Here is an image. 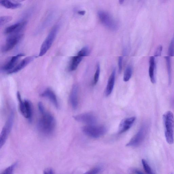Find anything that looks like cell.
Instances as JSON below:
<instances>
[{
  "instance_id": "1f68e13d",
  "label": "cell",
  "mask_w": 174,
  "mask_h": 174,
  "mask_svg": "<svg viewBox=\"0 0 174 174\" xmlns=\"http://www.w3.org/2000/svg\"><path fill=\"white\" fill-rule=\"evenodd\" d=\"M163 47L162 46H160L157 50L155 54V57L160 56L161 55Z\"/></svg>"
},
{
  "instance_id": "836d02e7",
  "label": "cell",
  "mask_w": 174,
  "mask_h": 174,
  "mask_svg": "<svg viewBox=\"0 0 174 174\" xmlns=\"http://www.w3.org/2000/svg\"><path fill=\"white\" fill-rule=\"evenodd\" d=\"M85 13L86 12L85 11H81L78 12V13L79 15H85Z\"/></svg>"
},
{
  "instance_id": "7c38bea8",
  "label": "cell",
  "mask_w": 174,
  "mask_h": 174,
  "mask_svg": "<svg viewBox=\"0 0 174 174\" xmlns=\"http://www.w3.org/2000/svg\"><path fill=\"white\" fill-rule=\"evenodd\" d=\"M40 96L41 97L46 98L56 108H59V105L57 96L51 89L49 88L46 89L41 94Z\"/></svg>"
},
{
  "instance_id": "9c48e42d",
  "label": "cell",
  "mask_w": 174,
  "mask_h": 174,
  "mask_svg": "<svg viewBox=\"0 0 174 174\" xmlns=\"http://www.w3.org/2000/svg\"><path fill=\"white\" fill-rule=\"evenodd\" d=\"M23 36V35L19 33L10 36L7 38L5 44L2 48V51L3 53H6L12 49L20 41Z\"/></svg>"
},
{
  "instance_id": "5bb4252c",
  "label": "cell",
  "mask_w": 174,
  "mask_h": 174,
  "mask_svg": "<svg viewBox=\"0 0 174 174\" xmlns=\"http://www.w3.org/2000/svg\"><path fill=\"white\" fill-rule=\"evenodd\" d=\"M78 86L76 85H73L70 95L69 100L72 107L74 110L77 108L78 105Z\"/></svg>"
},
{
  "instance_id": "603a6c76",
  "label": "cell",
  "mask_w": 174,
  "mask_h": 174,
  "mask_svg": "<svg viewBox=\"0 0 174 174\" xmlns=\"http://www.w3.org/2000/svg\"><path fill=\"white\" fill-rule=\"evenodd\" d=\"M90 53V50L89 48L85 46L77 54L78 56L84 57L87 56Z\"/></svg>"
},
{
  "instance_id": "ac0fdd59",
  "label": "cell",
  "mask_w": 174,
  "mask_h": 174,
  "mask_svg": "<svg viewBox=\"0 0 174 174\" xmlns=\"http://www.w3.org/2000/svg\"><path fill=\"white\" fill-rule=\"evenodd\" d=\"M155 57H151L149 60V75L151 82L155 83Z\"/></svg>"
},
{
  "instance_id": "d6986e66",
  "label": "cell",
  "mask_w": 174,
  "mask_h": 174,
  "mask_svg": "<svg viewBox=\"0 0 174 174\" xmlns=\"http://www.w3.org/2000/svg\"><path fill=\"white\" fill-rule=\"evenodd\" d=\"M0 4L3 6L9 9H15L21 7V3H14L13 1L7 0L0 1Z\"/></svg>"
},
{
  "instance_id": "4fadbf2b",
  "label": "cell",
  "mask_w": 174,
  "mask_h": 174,
  "mask_svg": "<svg viewBox=\"0 0 174 174\" xmlns=\"http://www.w3.org/2000/svg\"><path fill=\"white\" fill-rule=\"evenodd\" d=\"M136 119L135 117H132L123 119L119 126V133L121 134L127 131L133 125Z\"/></svg>"
},
{
  "instance_id": "e0dca14e",
  "label": "cell",
  "mask_w": 174,
  "mask_h": 174,
  "mask_svg": "<svg viewBox=\"0 0 174 174\" xmlns=\"http://www.w3.org/2000/svg\"><path fill=\"white\" fill-rule=\"evenodd\" d=\"M116 70L114 69L110 76L109 78L105 90V95L107 96L111 94L114 86L115 80Z\"/></svg>"
},
{
  "instance_id": "cb8c5ba5",
  "label": "cell",
  "mask_w": 174,
  "mask_h": 174,
  "mask_svg": "<svg viewBox=\"0 0 174 174\" xmlns=\"http://www.w3.org/2000/svg\"><path fill=\"white\" fill-rule=\"evenodd\" d=\"M142 163L144 169L146 173L147 174H155L153 173L150 167L145 159L142 160Z\"/></svg>"
},
{
  "instance_id": "8992f818",
  "label": "cell",
  "mask_w": 174,
  "mask_h": 174,
  "mask_svg": "<svg viewBox=\"0 0 174 174\" xmlns=\"http://www.w3.org/2000/svg\"><path fill=\"white\" fill-rule=\"evenodd\" d=\"M17 96L19 103V109L20 112L24 117L31 121L33 116V111L31 104L27 100L23 101L20 93L18 92Z\"/></svg>"
},
{
  "instance_id": "484cf974",
  "label": "cell",
  "mask_w": 174,
  "mask_h": 174,
  "mask_svg": "<svg viewBox=\"0 0 174 174\" xmlns=\"http://www.w3.org/2000/svg\"><path fill=\"white\" fill-rule=\"evenodd\" d=\"M100 71H101V68L99 64L97 65V69L94 77L93 80V85H96L98 81L99 80V77L100 76Z\"/></svg>"
},
{
  "instance_id": "4dcf8cb0",
  "label": "cell",
  "mask_w": 174,
  "mask_h": 174,
  "mask_svg": "<svg viewBox=\"0 0 174 174\" xmlns=\"http://www.w3.org/2000/svg\"><path fill=\"white\" fill-rule=\"evenodd\" d=\"M123 57H120L118 61V65H119V71L121 73L123 69Z\"/></svg>"
},
{
  "instance_id": "f546056e",
  "label": "cell",
  "mask_w": 174,
  "mask_h": 174,
  "mask_svg": "<svg viewBox=\"0 0 174 174\" xmlns=\"http://www.w3.org/2000/svg\"><path fill=\"white\" fill-rule=\"evenodd\" d=\"M38 107L39 110L41 114L45 112V110L43 104L41 102H39L38 104Z\"/></svg>"
},
{
  "instance_id": "8fae6325",
  "label": "cell",
  "mask_w": 174,
  "mask_h": 174,
  "mask_svg": "<svg viewBox=\"0 0 174 174\" xmlns=\"http://www.w3.org/2000/svg\"><path fill=\"white\" fill-rule=\"evenodd\" d=\"M27 24V21H20L7 27L5 29L4 33L6 34L12 35L19 34L24 29Z\"/></svg>"
},
{
  "instance_id": "ffe728a7",
  "label": "cell",
  "mask_w": 174,
  "mask_h": 174,
  "mask_svg": "<svg viewBox=\"0 0 174 174\" xmlns=\"http://www.w3.org/2000/svg\"><path fill=\"white\" fill-rule=\"evenodd\" d=\"M83 59V57L75 56L72 58L69 67L70 71H73L76 70Z\"/></svg>"
},
{
  "instance_id": "6da1fadb",
  "label": "cell",
  "mask_w": 174,
  "mask_h": 174,
  "mask_svg": "<svg viewBox=\"0 0 174 174\" xmlns=\"http://www.w3.org/2000/svg\"><path fill=\"white\" fill-rule=\"evenodd\" d=\"M41 115L37 124V129L44 135H51L55 129L56 121L55 118L51 114L46 112Z\"/></svg>"
},
{
  "instance_id": "d6a6232c",
  "label": "cell",
  "mask_w": 174,
  "mask_h": 174,
  "mask_svg": "<svg viewBox=\"0 0 174 174\" xmlns=\"http://www.w3.org/2000/svg\"><path fill=\"white\" fill-rule=\"evenodd\" d=\"M43 174H54L53 170L51 168H48L44 171Z\"/></svg>"
},
{
  "instance_id": "9a60e30c",
  "label": "cell",
  "mask_w": 174,
  "mask_h": 174,
  "mask_svg": "<svg viewBox=\"0 0 174 174\" xmlns=\"http://www.w3.org/2000/svg\"><path fill=\"white\" fill-rule=\"evenodd\" d=\"M34 59V57H29L25 58L22 60L18 64L14 69L12 71L8 73V74H11L18 72L25 68Z\"/></svg>"
},
{
  "instance_id": "44dd1931",
  "label": "cell",
  "mask_w": 174,
  "mask_h": 174,
  "mask_svg": "<svg viewBox=\"0 0 174 174\" xmlns=\"http://www.w3.org/2000/svg\"><path fill=\"white\" fill-rule=\"evenodd\" d=\"M132 69L131 65H128L126 68L124 74L123 80L125 82L129 81L132 76Z\"/></svg>"
},
{
  "instance_id": "ba28073f",
  "label": "cell",
  "mask_w": 174,
  "mask_h": 174,
  "mask_svg": "<svg viewBox=\"0 0 174 174\" xmlns=\"http://www.w3.org/2000/svg\"><path fill=\"white\" fill-rule=\"evenodd\" d=\"M147 130L148 127L146 125L142 126L137 133L127 144V146L137 147L140 145L145 139Z\"/></svg>"
},
{
  "instance_id": "f1b7e54d",
  "label": "cell",
  "mask_w": 174,
  "mask_h": 174,
  "mask_svg": "<svg viewBox=\"0 0 174 174\" xmlns=\"http://www.w3.org/2000/svg\"><path fill=\"white\" fill-rule=\"evenodd\" d=\"M101 170L100 168L96 167L86 172L84 174H97L101 171Z\"/></svg>"
},
{
  "instance_id": "83f0119b",
  "label": "cell",
  "mask_w": 174,
  "mask_h": 174,
  "mask_svg": "<svg viewBox=\"0 0 174 174\" xmlns=\"http://www.w3.org/2000/svg\"><path fill=\"white\" fill-rule=\"evenodd\" d=\"M168 54L169 56H174V37L169 46Z\"/></svg>"
},
{
  "instance_id": "277c9868",
  "label": "cell",
  "mask_w": 174,
  "mask_h": 174,
  "mask_svg": "<svg viewBox=\"0 0 174 174\" xmlns=\"http://www.w3.org/2000/svg\"><path fill=\"white\" fill-rule=\"evenodd\" d=\"M15 115V112L12 110L10 113L5 125L2 130L1 135H0V148L1 149L4 145L8 137L11 132L13 125Z\"/></svg>"
},
{
  "instance_id": "3957f363",
  "label": "cell",
  "mask_w": 174,
  "mask_h": 174,
  "mask_svg": "<svg viewBox=\"0 0 174 174\" xmlns=\"http://www.w3.org/2000/svg\"><path fill=\"white\" fill-rule=\"evenodd\" d=\"M59 28V25H56L54 26L51 29L41 46L39 57H42L45 55L51 47L56 37Z\"/></svg>"
},
{
  "instance_id": "8d00e7d4",
  "label": "cell",
  "mask_w": 174,
  "mask_h": 174,
  "mask_svg": "<svg viewBox=\"0 0 174 174\" xmlns=\"http://www.w3.org/2000/svg\"><path fill=\"white\" fill-rule=\"evenodd\" d=\"M124 1L123 0H120L119 1V3L120 4H122L123 3Z\"/></svg>"
},
{
  "instance_id": "5b68a950",
  "label": "cell",
  "mask_w": 174,
  "mask_h": 174,
  "mask_svg": "<svg viewBox=\"0 0 174 174\" xmlns=\"http://www.w3.org/2000/svg\"><path fill=\"white\" fill-rule=\"evenodd\" d=\"M82 131L85 135L91 138L97 139L105 134L107 129L102 125H87L82 128Z\"/></svg>"
},
{
  "instance_id": "74e56055",
  "label": "cell",
  "mask_w": 174,
  "mask_h": 174,
  "mask_svg": "<svg viewBox=\"0 0 174 174\" xmlns=\"http://www.w3.org/2000/svg\"></svg>"
},
{
  "instance_id": "d590c367",
  "label": "cell",
  "mask_w": 174,
  "mask_h": 174,
  "mask_svg": "<svg viewBox=\"0 0 174 174\" xmlns=\"http://www.w3.org/2000/svg\"><path fill=\"white\" fill-rule=\"evenodd\" d=\"M17 56H18L19 57H24L25 56V55L23 53H19V54H18L17 55Z\"/></svg>"
},
{
  "instance_id": "4316f807",
  "label": "cell",
  "mask_w": 174,
  "mask_h": 174,
  "mask_svg": "<svg viewBox=\"0 0 174 174\" xmlns=\"http://www.w3.org/2000/svg\"><path fill=\"white\" fill-rule=\"evenodd\" d=\"M17 165V163L13 164L4 171L1 174H13L14 170Z\"/></svg>"
},
{
  "instance_id": "30bf717a",
  "label": "cell",
  "mask_w": 174,
  "mask_h": 174,
  "mask_svg": "<svg viewBox=\"0 0 174 174\" xmlns=\"http://www.w3.org/2000/svg\"><path fill=\"white\" fill-rule=\"evenodd\" d=\"M73 118L75 121L87 124V125H95L97 122L95 116L89 113L80 114L74 116Z\"/></svg>"
},
{
  "instance_id": "7a4b0ae2",
  "label": "cell",
  "mask_w": 174,
  "mask_h": 174,
  "mask_svg": "<svg viewBox=\"0 0 174 174\" xmlns=\"http://www.w3.org/2000/svg\"><path fill=\"white\" fill-rule=\"evenodd\" d=\"M163 120L166 140L170 145L174 142V117L173 114L169 111L164 114Z\"/></svg>"
},
{
  "instance_id": "7402d4cb",
  "label": "cell",
  "mask_w": 174,
  "mask_h": 174,
  "mask_svg": "<svg viewBox=\"0 0 174 174\" xmlns=\"http://www.w3.org/2000/svg\"><path fill=\"white\" fill-rule=\"evenodd\" d=\"M166 61L167 67L168 75L169 82L171 83V58L170 57L167 56L165 57Z\"/></svg>"
},
{
  "instance_id": "52a82bcc",
  "label": "cell",
  "mask_w": 174,
  "mask_h": 174,
  "mask_svg": "<svg viewBox=\"0 0 174 174\" xmlns=\"http://www.w3.org/2000/svg\"><path fill=\"white\" fill-rule=\"evenodd\" d=\"M98 15L100 21L105 27L112 31H115L117 29L116 22L107 12L99 11L98 12Z\"/></svg>"
},
{
  "instance_id": "e575fe53",
  "label": "cell",
  "mask_w": 174,
  "mask_h": 174,
  "mask_svg": "<svg viewBox=\"0 0 174 174\" xmlns=\"http://www.w3.org/2000/svg\"><path fill=\"white\" fill-rule=\"evenodd\" d=\"M135 173L137 174H145L143 172L139 171V170H136L135 171Z\"/></svg>"
},
{
  "instance_id": "2e32d148",
  "label": "cell",
  "mask_w": 174,
  "mask_h": 174,
  "mask_svg": "<svg viewBox=\"0 0 174 174\" xmlns=\"http://www.w3.org/2000/svg\"><path fill=\"white\" fill-rule=\"evenodd\" d=\"M20 58L17 56V55L15 56L12 57L7 63L1 67L2 71H7V73L12 71L17 66V62Z\"/></svg>"
},
{
  "instance_id": "d4e9b609",
  "label": "cell",
  "mask_w": 174,
  "mask_h": 174,
  "mask_svg": "<svg viewBox=\"0 0 174 174\" xmlns=\"http://www.w3.org/2000/svg\"><path fill=\"white\" fill-rule=\"evenodd\" d=\"M12 18L10 16H3L0 17V26L4 25L12 20Z\"/></svg>"
}]
</instances>
